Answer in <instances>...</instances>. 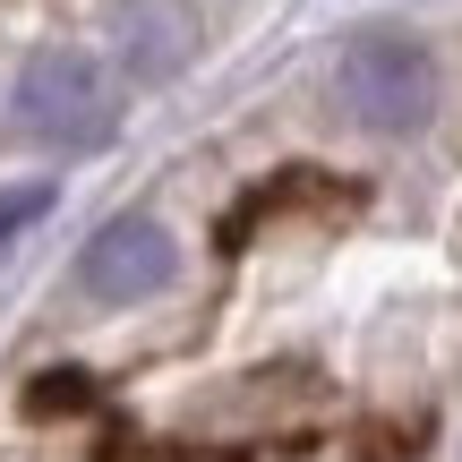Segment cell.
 Instances as JSON below:
<instances>
[{"instance_id":"6da1fadb","label":"cell","mask_w":462,"mask_h":462,"mask_svg":"<svg viewBox=\"0 0 462 462\" xmlns=\"http://www.w3.org/2000/svg\"><path fill=\"white\" fill-rule=\"evenodd\" d=\"M17 120H26L43 146H103L120 120V95H112V69L78 43H51L17 69Z\"/></svg>"},{"instance_id":"7a4b0ae2","label":"cell","mask_w":462,"mask_h":462,"mask_svg":"<svg viewBox=\"0 0 462 462\" xmlns=\"http://www.w3.org/2000/svg\"><path fill=\"white\" fill-rule=\"evenodd\" d=\"M334 86H343V103L385 137L429 129V112H437V60L420 43H402V34H360V43L343 51V69H334Z\"/></svg>"},{"instance_id":"3957f363","label":"cell","mask_w":462,"mask_h":462,"mask_svg":"<svg viewBox=\"0 0 462 462\" xmlns=\"http://www.w3.org/2000/svg\"><path fill=\"white\" fill-rule=\"evenodd\" d=\"M171 274H180V248H171V231L146 223V215H112L95 240L78 248V282H86L95 300H112V309L154 300Z\"/></svg>"},{"instance_id":"277c9868","label":"cell","mask_w":462,"mask_h":462,"mask_svg":"<svg viewBox=\"0 0 462 462\" xmlns=\"http://www.w3.org/2000/svg\"><path fill=\"white\" fill-rule=\"evenodd\" d=\"M112 43L129 78H171L198 51V17H189V0H112Z\"/></svg>"},{"instance_id":"5b68a950","label":"cell","mask_w":462,"mask_h":462,"mask_svg":"<svg viewBox=\"0 0 462 462\" xmlns=\"http://www.w3.org/2000/svg\"><path fill=\"white\" fill-rule=\"evenodd\" d=\"M34 206H43V189H17V198H9V206H0V240H9V231H17V223H26V215H34Z\"/></svg>"}]
</instances>
